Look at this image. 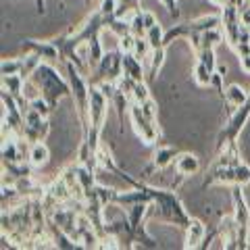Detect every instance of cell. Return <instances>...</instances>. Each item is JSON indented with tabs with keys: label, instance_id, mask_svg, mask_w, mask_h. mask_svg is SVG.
<instances>
[{
	"label": "cell",
	"instance_id": "cell-28",
	"mask_svg": "<svg viewBox=\"0 0 250 250\" xmlns=\"http://www.w3.org/2000/svg\"><path fill=\"white\" fill-rule=\"evenodd\" d=\"M163 4H165V9L169 11V15L173 19H177L179 17V11H177V0H161Z\"/></svg>",
	"mask_w": 250,
	"mask_h": 250
},
{
	"label": "cell",
	"instance_id": "cell-15",
	"mask_svg": "<svg viewBox=\"0 0 250 250\" xmlns=\"http://www.w3.org/2000/svg\"><path fill=\"white\" fill-rule=\"evenodd\" d=\"M207 236V228L205 223L200 221V219H190V223H188L186 228V244L184 248H200L202 246V240Z\"/></svg>",
	"mask_w": 250,
	"mask_h": 250
},
{
	"label": "cell",
	"instance_id": "cell-13",
	"mask_svg": "<svg viewBox=\"0 0 250 250\" xmlns=\"http://www.w3.org/2000/svg\"><path fill=\"white\" fill-rule=\"evenodd\" d=\"M21 46L25 52H36L40 54L44 61H54V59H61L59 57V48L54 46L50 40L48 42H40V40H29V38H23Z\"/></svg>",
	"mask_w": 250,
	"mask_h": 250
},
{
	"label": "cell",
	"instance_id": "cell-10",
	"mask_svg": "<svg viewBox=\"0 0 250 250\" xmlns=\"http://www.w3.org/2000/svg\"><path fill=\"white\" fill-rule=\"evenodd\" d=\"M221 27H223V36L225 42L229 44V48L236 50V46L240 44V36L244 29V23L240 19V9L233 4H225L221 9Z\"/></svg>",
	"mask_w": 250,
	"mask_h": 250
},
{
	"label": "cell",
	"instance_id": "cell-27",
	"mask_svg": "<svg viewBox=\"0 0 250 250\" xmlns=\"http://www.w3.org/2000/svg\"><path fill=\"white\" fill-rule=\"evenodd\" d=\"M134 48H136V36L134 34L119 38V50L121 52H134Z\"/></svg>",
	"mask_w": 250,
	"mask_h": 250
},
{
	"label": "cell",
	"instance_id": "cell-25",
	"mask_svg": "<svg viewBox=\"0 0 250 250\" xmlns=\"http://www.w3.org/2000/svg\"><path fill=\"white\" fill-rule=\"evenodd\" d=\"M140 104V108H142V113L150 119L152 123H156L159 125V121H156V117H159V106H156V103L152 100V96L148 98V100H144V103H138Z\"/></svg>",
	"mask_w": 250,
	"mask_h": 250
},
{
	"label": "cell",
	"instance_id": "cell-4",
	"mask_svg": "<svg viewBox=\"0 0 250 250\" xmlns=\"http://www.w3.org/2000/svg\"><path fill=\"white\" fill-rule=\"evenodd\" d=\"M217 27H221V15H205V17H198L194 21L177 23V25L165 31V46H169L177 38H190L194 34H200V31L217 29Z\"/></svg>",
	"mask_w": 250,
	"mask_h": 250
},
{
	"label": "cell",
	"instance_id": "cell-29",
	"mask_svg": "<svg viewBox=\"0 0 250 250\" xmlns=\"http://www.w3.org/2000/svg\"><path fill=\"white\" fill-rule=\"evenodd\" d=\"M142 19H144L146 29H150V27H154L156 23H159V21H156V17H154V15H152L150 11H142Z\"/></svg>",
	"mask_w": 250,
	"mask_h": 250
},
{
	"label": "cell",
	"instance_id": "cell-6",
	"mask_svg": "<svg viewBox=\"0 0 250 250\" xmlns=\"http://www.w3.org/2000/svg\"><path fill=\"white\" fill-rule=\"evenodd\" d=\"M213 184H242V186H250V165H246L244 161L238 165H229V167H219V169H210L207 171V177L202 182V188H208Z\"/></svg>",
	"mask_w": 250,
	"mask_h": 250
},
{
	"label": "cell",
	"instance_id": "cell-14",
	"mask_svg": "<svg viewBox=\"0 0 250 250\" xmlns=\"http://www.w3.org/2000/svg\"><path fill=\"white\" fill-rule=\"evenodd\" d=\"M173 165H175V171L179 173V177H184V179L190 177V175H196L198 171H200L198 156L192 154V152H179Z\"/></svg>",
	"mask_w": 250,
	"mask_h": 250
},
{
	"label": "cell",
	"instance_id": "cell-17",
	"mask_svg": "<svg viewBox=\"0 0 250 250\" xmlns=\"http://www.w3.org/2000/svg\"><path fill=\"white\" fill-rule=\"evenodd\" d=\"M246 100H250V94H248L244 88H242V85L231 83V85H228V88H225V98H223V103L228 104V106L238 108V106L244 104Z\"/></svg>",
	"mask_w": 250,
	"mask_h": 250
},
{
	"label": "cell",
	"instance_id": "cell-20",
	"mask_svg": "<svg viewBox=\"0 0 250 250\" xmlns=\"http://www.w3.org/2000/svg\"><path fill=\"white\" fill-rule=\"evenodd\" d=\"M213 75L215 71H210L205 62L196 61V65H194V80H196L198 85H210L213 83Z\"/></svg>",
	"mask_w": 250,
	"mask_h": 250
},
{
	"label": "cell",
	"instance_id": "cell-22",
	"mask_svg": "<svg viewBox=\"0 0 250 250\" xmlns=\"http://www.w3.org/2000/svg\"><path fill=\"white\" fill-rule=\"evenodd\" d=\"M146 40H148V44H150V48H152V50L161 48V46H165V31H163V27L159 25V23H156L154 27L148 29Z\"/></svg>",
	"mask_w": 250,
	"mask_h": 250
},
{
	"label": "cell",
	"instance_id": "cell-23",
	"mask_svg": "<svg viewBox=\"0 0 250 250\" xmlns=\"http://www.w3.org/2000/svg\"><path fill=\"white\" fill-rule=\"evenodd\" d=\"M129 98H131V103H144V100L150 98V92H148V82H136Z\"/></svg>",
	"mask_w": 250,
	"mask_h": 250
},
{
	"label": "cell",
	"instance_id": "cell-11",
	"mask_svg": "<svg viewBox=\"0 0 250 250\" xmlns=\"http://www.w3.org/2000/svg\"><path fill=\"white\" fill-rule=\"evenodd\" d=\"M177 154H179V152L175 150V148H171V146H159V148H156V152H154V156H152V161L142 169L140 177L144 179V177H148L150 173H154V171L169 167L171 163H175Z\"/></svg>",
	"mask_w": 250,
	"mask_h": 250
},
{
	"label": "cell",
	"instance_id": "cell-12",
	"mask_svg": "<svg viewBox=\"0 0 250 250\" xmlns=\"http://www.w3.org/2000/svg\"><path fill=\"white\" fill-rule=\"evenodd\" d=\"M223 38H225L223 31H219V27H217V29H207V31H200V34H194V36L188 38V40H190V46H192L194 54H198L200 50L217 48V46L221 44Z\"/></svg>",
	"mask_w": 250,
	"mask_h": 250
},
{
	"label": "cell",
	"instance_id": "cell-31",
	"mask_svg": "<svg viewBox=\"0 0 250 250\" xmlns=\"http://www.w3.org/2000/svg\"><path fill=\"white\" fill-rule=\"evenodd\" d=\"M208 2L213 6H217V9H223L225 4H229V0H208Z\"/></svg>",
	"mask_w": 250,
	"mask_h": 250
},
{
	"label": "cell",
	"instance_id": "cell-32",
	"mask_svg": "<svg viewBox=\"0 0 250 250\" xmlns=\"http://www.w3.org/2000/svg\"><path fill=\"white\" fill-rule=\"evenodd\" d=\"M229 4H233V6H238V9H240V6L244 4V0H229Z\"/></svg>",
	"mask_w": 250,
	"mask_h": 250
},
{
	"label": "cell",
	"instance_id": "cell-30",
	"mask_svg": "<svg viewBox=\"0 0 250 250\" xmlns=\"http://www.w3.org/2000/svg\"><path fill=\"white\" fill-rule=\"evenodd\" d=\"M240 65H242V71L250 75V54H244V57H240Z\"/></svg>",
	"mask_w": 250,
	"mask_h": 250
},
{
	"label": "cell",
	"instance_id": "cell-8",
	"mask_svg": "<svg viewBox=\"0 0 250 250\" xmlns=\"http://www.w3.org/2000/svg\"><path fill=\"white\" fill-rule=\"evenodd\" d=\"M129 117H131V125H134L138 138L142 140L144 144L152 146V144L159 142V138H161L159 125L148 119V117L142 113V108H140L138 103H131V104H129Z\"/></svg>",
	"mask_w": 250,
	"mask_h": 250
},
{
	"label": "cell",
	"instance_id": "cell-7",
	"mask_svg": "<svg viewBox=\"0 0 250 250\" xmlns=\"http://www.w3.org/2000/svg\"><path fill=\"white\" fill-rule=\"evenodd\" d=\"M248 117H250V100H246L244 104L238 106L236 111H233L228 117V123H225V127L219 131V136H217V152L221 150L223 146H228L229 142H238V136H240L242 127L246 125Z\"/></svg>",
	"mask_w": 250,
	"mask_h": 250
},
{
	"label": "cell",
	"instance_id": "cell-21",
	"mask_svg": "<svg viewBox=\"0 0 250 250\" xmlns=\"http://www.w3.org/2000/svg\"><path fill=\"white\" fill-rule=\"evenodd\" d=\"M21 69H23V57L4 59L0 62V75H21Z\"/></svg>",
	"mask_w": 250,
	"mask_h": 250
},
{
	"label": "cell",
	"instance_id": "cell-16",
	"mask_svg": "<svg viewBox=\"0 0 250 250\" xmlns=\"http://www.w3.org/2000/svg\"><path fill=\"white\" fill-rule=\"evenodd\" d=\"M123 75H127L136 82H146L142 61H140L134 52H123Z\"/></svg>",
	"mask_w": 250,
	"mask_h": 250
},
{
	"label": "cell",
	"instance_id": "cell-26",
	"mask_svg": "<svg viewBox=\"0 0 250 250\" xmlns=\"http://www.w3.org/2000/svg\"><path fill=\"white\" fill-rule=\"evenodd\" d=\"M196 61L205 62V65L210 69V71H217V61H215V48H207V50H200L196 54Z\"/></svg>",
	"mask_w": 250,
	"mask_h": 250
},
{
	"label": "cell",
	"instance_id": "cell-1",
	"mask_svg": "<svg viewBox=\"0 0 250 250\" xmlns=\"http://www.w3.org/2000/svg\"><path fill=\"white\" fill-rule=\"evenodd\" d=\"M115 202L121 207H129V205H136V202H146V205H150L152 217L161 219V221H167V223H173L184 229L188 228V223L192 219L186 213L182 200H179V196L173 190H161V188L146 186L144 182L140 188H131L129 192L117 190Z\"/></svg>",
	"mask_w": 250,
	"mask_h": 250
},
{
	"label": "cell",
	"instance_id": "cell-2",
	"mask_svg": "<svg viewBox=\"0 0 250 250\" xmlns=\"http://www.w3.org/2000/svg\"><path fill=\"white\" fill-rule=\"evenodd\" d=\"M27 80L36 85L38 94L50 104V108H57L59 100L71 94V83H69V80H62L57 69L48 65V62H40L38 69Z\"/></svg>",
	"mask_w": 250,
	"mask_h": 250
},
{
	"label": "cell",
	"instance_id": "cell-3",
	"mask_svg": "<svg viewBox=\"0 0 250 250\" xmlns=\"http://www.w3.org/2000/svg\"><path fill=\"white\" fill-rule=\"evenodd\" d=\"M242 184H231V200H233V219L238 225V250L250 248V210L246 205Z\"/></svg>",
	"mask_w": 250,
	"mask_h": 250
},
{
	"label": "cell",
	"instance_id": "cell-18",
	"mask_svg": "<svg viewBox=\"0 0 250 250\" xmlns=\"http://www.w3.org/2000/svg\"><path fill=\"white\" fill-rule=\"evenodd\" d=\"M48 159H50V152H48V148H46L44 142H36V144L29 146V150H27V161H29L34 167L46 165V163H48Z\"/></svg>",
	"mask_w": 250,
	"mask_h": 250
},
{
	"label": "cell",
	"instance_id": "cell-9",
	"mask_svg": "<svg viewBox=\"0 0 250 250\" xmlns=\"http://www.w3.org/2000/svg\"><path fill=\"white\" fill-rule=\"evenodd\" d=\"M25 125H23V138L27 140L29 144H36V142H44L46 136L50 131V125H48V117L34 111L31 106H27L25 111Z\"/></svg>",
	"mask_w": 250,
	"mask_h": 250
},
{
	"label": "cell",
	"instance_id": "cell-5",
	"mask_svg": "<svg viewBox=\"0 0 250 250\" xmlns=\"http://www.w3.org/2000/svg\"><path fill=\"white\" fill-rule=\"evenodd\" d=\"M121 75H123V52L113 50V52H104L100 62L92 69L88 82L90 85H98L100 82H119Z\"/></svg>",
	"mask_w": 250,
	"mask_h": 250
},
{
	"label": "cell",
	"instance_id": "cell-33",
	"mask_svg": "<svg viewBox=\"0 0 250 250\" xmlns=\"http://www.w3.org/2000/svg\"><path fill=\"white\" fill-rule=\"evenodd\" d=\"M244 4H250V0H244Z\"/></svg>",
	"mask_w": 250,
	"mask_h": 250
},
{
	"label": "cell",
	"instance_id": "cell-19",
	"mask_svg": "<svg viewBox=\"0 0 250 250\" xmlns=\"http://www.w3.org/2000/svg\"><path fill=\"white\" fill-rule=\"evenodd\" d=\"M140 11V0H117L115 17L117 19H131Z\"/></svg>",
	"mask_w": 250,
	"mask_h": 250
},
{
	"label": "cell",
	"instance_id": "cell-24",
	"mask_svg": "<svg viewBox=\"0 0 250 250\" xmlns=\"http://www.w3.org/2000/svg\"><path fill=\"white\" fill-rule=\"evenodd\" d=\"M129 25H131V34H134L136 38H146L148 29L144 25V19H142V11H138L134 17L129 19Z\"/></svg>",
	"mask_w": 250,
	"mask_h": 250
}]
</instances>
